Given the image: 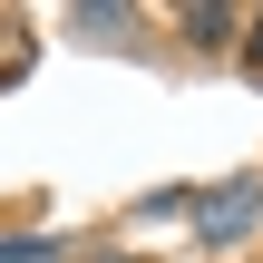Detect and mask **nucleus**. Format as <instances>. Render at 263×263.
Listing matches in <instances>:
<instances>
[{"mask_svg":"<svg viewBox=\"0 0 263 263\" xmlns=\"http://www.w3.org/2000/svg\"><path fill=\"white\" fill-rule=\"evenodd\" d=\"M185 224H195V244H234V234H254V224H263V176H234V185H205Z\"/></svg>","mask_w":263,"mask_h":263,"instance_id":"f257e3e1","label":"nucleus"},{"mask_svg":"<svg viewBox=\"0 0 263 263\" xmlns=\"http://www.w3.org/2000/svg\"><path fill=\"white\" fill-rule=\"evenodd\" d=\"M176 29H185V49H224V39L244 29V10H224V0H185Z\"/></svg>","mask_w":263,"mask_h":263,"instance_id":"f03ea898","label":"nucleus"},{"mask_svg":"<svg viewBox=\"0 0 263 263\" xmlns=\"http://www.w3.org/2000/svg\"><path fill=\"white\" fill-rule=\"evenodd\" d=\"M68 244L59 234H0V263H59Z\"/></svg>","mask_w":263,"mask_h":263,"instance_id":"7ed1b4c3","label":"nucleus"},{"mask_svg":"<svg viewBox=\"0 0 263 263\" xmlns=\"http://www.w3.org/2000/svg\"><path fill=\"white\" fill-rule=\"evenodd\" d=\"M244 39H254V68H263V10H244Z\"/></svg>","mask_w":263,"mask_h":263,"instance_id":"20e7f679","label":"nucleus"}]
</instances>
